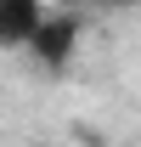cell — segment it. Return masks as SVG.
<instances>
[{"instance_id":"cell-1","label":"cell","mask_w":141,"mask_h":147,"mask_svg":"<svg viewBox=\"0 0 141 147\" xmlns=\"http://www.w3.org/2000/svg\"><path fill=\"white\" fill-rule=\"evenodd\" d=\"M79 40H85V17L79 11H62L56 6L51 17L34 28V40H28V51H34V62L40 68H51V74H62L73 62V51H79Z\"/></svg>"},{"instance_id":"cell-2","label":"cell","mask_w":141,"mask_h":147,"mask_svg":"<svg viewBox=\"0 0 141 147\" xmlns=\"http://www.w3.org/2000/svg\"><path fill=\"white\" fill-rule=\"evenodd\" d=\"M45 17H51L45 0H0V51H28V40Z\"/></svg>"},{"instance_id":"cell-3","label":"cell","mask_w":141,"mask_h":147,"mask_svg":"<svg viewBox=\"0 0 141 147\" xmlns=\"http://www.w3.org/2000/svg\"><path fill=\"white\" fill-rule=\"evenodd\" d=\"M40 147H51V142H40Z\"/></svg>"}]
</instances>
